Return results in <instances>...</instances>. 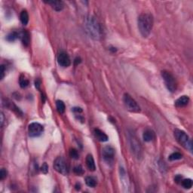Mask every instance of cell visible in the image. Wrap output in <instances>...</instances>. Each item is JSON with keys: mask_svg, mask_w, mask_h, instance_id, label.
<instances>
[{"mask_svg": "<svg viewBox=\"0 0 193 193\" xmlns=\"http://www.w3.org/2000/svg\"><path fill=\"white\" fill-rule=\"evenodd\" d=\"M85 26L88 36L91 39L98 40L101 37V29L97 20L94 16L89 15L85 18Z\"/></svg>", "mask_w": 193, "mask_h": 193, "instance_id": "cell-1", "label": "cell"}, {"mask_svg": "<svg viewBox=\"0 0 193 193\" xmlns=\"http://www.w3.org/2000/svg\"><path fill=\"white\" fill-rule=\"evenodd\" d=\"M153 26V17L151 14L143 13L138 17V28L140 34L143 37H148Z\"/></svg>", "mask_w": 193, "mask_h": 193, "instance_id": "cell-2", "label": "cell"}, {"mask_svg": "<svg viewBox=\"0 0 193 193\" xmlns=\"http://www.w3.org/2000/svg\"><path fill=\"white\" fill-rule=\"evenodd\" d=\"M174 137L176 138V141L181 146H183L186 149L189 150L190 152H192V142L184 131L176 129L174 131Z\"/></svg>", "mask_w": 193, "mask_h": 193, "instance_id": "cell-3", "label": "cell"}, {"mask_svg": "<svg viewBox=\"0 0 193 193\" xmlns=\"http://www.w3.org/2000/svg\"><path fill=\"white\" fill-rule=\"evenodd\" d=\"M161 76L163 78L167 90L170 91L171 92H174L176 89V82L174 75L169 72L164 70L161 72Z\"/></svg>", "mask_w": 193, "mask_h": 193, "instance_id": "cell-4", "label": "cell"}, {"mask_svg": "<svg viewBox=\"0 0 193 193\" xmlns=\"http://www.w3.org/2000/svg\"><path fill=\"white\" fill-rule=\"evenodd\" d=\"M123 101H124L125 107L128 111L131 112H140V107L139 106L137 103L128 94H124Z\"/></svg>", "mask_w": 193, "mask_h": 193, "instance_id": "cell-5", "label": "cell"}, {"mask_svg": "<svg viewBox=\"0 0 193 193\" xmlns=\"http://www.w3.org/2000/svg\"><path fill=\"white\" fill-rule=\"evenodd\" d=\"M54 168L56 171L58 172L59 174L63 175H67L69 170L68 166L65 161V159L63 157H58L54 161Z\"/></svg>", "mask_w": 193, "mask_h": 193, "instance_id": "cell-6", "label": "cell"}, {"mask_svg": "<svg viewBox=\"0 0 193 193\" xmlns=\"http://www.w3.org/2000/svg\"><path fill=\"white\" fill-rule=\"evenodd\" d=\"M43 126L39 123L33 122L29 125L28 128V132H29V135L31 137H39L42 134L43 132Z\"/></svg>", "mask_w": 193, "mask_h": 193, "instance_id": "cell-7", "label": "cell"}, {"mask_svg": "<svg viewBox=\"0 0 193 193\" xmlns=\"http://www.w3.org/2000/svg\"><path fill=\"white\" fill-rule=\"evenodd\" d=\"M102 155L104 161H106L107 163H112L115 156V149L112 146H106L103 147L102 149Z\"/></svg>", "mask_w": 193, "mask_h": 193, "instance_id": "cell-8", "label": "cell"}, {"mask_svg": "<svg viewBox=\"0 0 193 193\" xmlns=\"http://www.w3.org/2000/svg\"><path fill=\"white\" fill-rule=\"evenodd\" d=\"M129 141H130V146H131L132 152H134V155L139 157L140 155V152H141V146H140L139 142L134 134L129 136Z\"/></svg>", "mask_w": 193, "mask_h": 193, "instance_id": "cell-9", "label": "cell"}, {"mask_svg": "<svg viewBox=\"0 0 193 193\" xmlns=\"http://www.w3.org/2000/svg\"><path fill=\"white\" fill-rule=\"evenodd\" d=\"M58 62L63 67H68L71 64V60L69 55L65 52H60L58 55Z\"/></svg>", "mask_w": 193, "mask_h": 193, "instance_id": "cell-10", "label": "cell"}, {"mask_svg": "<svg viewBox=\"0 0 193 193\" xmlns=\"http://www.w3.org/2000/svg\"><path fill=\"white\" fill-rule=\"evenodd\" d=\"M45 3L52 5V9H54L57 11H62L64 8V3L62 1H45Z\"/></svg>", "mask_w": 193, "mask_h": 193, "instance_id": "cell-11", "label": "cell"}, {"mask_svg": "<svg viewBox=\"0 0 193 193\" xmlns=\"http://www.w3.org/2000/svg\"><path fill=\"white\" fill-rule=\"evenodd\" d=\"M94 134H95V137L98 139L99 141L100 142H106L108 140V136L103 131H102L101 130L98 128H95L94 130Z\"/></svg>", "mask_w": 193, "mask_h": 193, "instance_id": "cell-12", "label": "cell"}, {"mask_svg": "<svg viewBox=\"0 0 193 193\" xmlns=\"http://www.w3.org/2000/svg\"><path fill=\"white\" fill-rule=\"evenodd\" d=\"M189 98L188 96H180L175 101V106L176 107H184L189 103Z\"/></svg>", "mask_w": 193, "mask_h": 193, "instance_id": "cell-13", "label": "cell"}, {"mask_svg": "<svg viewBox=\"0 0 193 193\" xmlns=\"http://www.w3.org/2000/svg\"><path fill=\"white\" fill-rule=\"evenodd\" d=\"M20 36L23 45L24 46H28L30 42V36L29 32L26 31V30H24L23 32L20 33Z\"/></svg>", "mask_w": 193, "mask_h": 193, "instance_id": "cell-14", "label": "cell"}, {"mask_svg": "<svg viewBox=\"0 0 193 193\" xmlns=\"http://www.w3.org/2000/svg\"><path fill=\"white\" fill-rule=\"evenodd\" d=\"M143 138L146 142H150L155 139V133L154 131L151 129H146L143 132Z\"/></svg>", "mask_w": 193, "mask_h": 193, "instance_id": "cell-15", "label": "cell"}, {"mask_svg": "<svg viewBox=\"0 0 193 193\" xmlns=\"http://www.w3.org/2000/svg\"><path fill=\"white\" fill-rule=\"evenodd\" d=\"M86 165L88 168L91 171H94L96 169V166H95V160L91 155H88L86 157Z\"/></svg>", "mask_w": 193, "mask_h": 193, "instance_id": "cell-16", "label": "cell"}, {"mask_svg": "<svg viewBox=\"0 0 193 193\" xmlns=\"http://www.w3.org/2000/svg\"><path fill=\"white\" fill-rule=\"evenodd\" d=\"M20 21L24 25H26L29 22V15L26 10H23L20 15Z\"/></svg>", "mask_w": 193, "mask_h": 193, "instance_id": "cell-17", "label": "cell"}, {"mask_svg": "<svg viewBox=\"0 0 193 193\" xmlns=\"http://www.w3.org/2000/svg\"><path fill=\"white\" fill-rule=\"evenodd\" d=\"M85 182L87 186H88L89 187H91V188L95 187L96 185V179L95 177H93V176H87L85 178Z\"/></svg>", "mask_w": 193, "mask_h": 193, "instance_id": "cell-18", "label": "cell"}, {"mask_svg": "<svg viewBox=\"0 0 193 193\" xmlns=\"http://www.w3.org/2000/svg\"><path fill=\"white\" fill-rule=\"evenodd\" d=\"M181 184L184 189H189L192 187V180L191 179H185L181 181Z\"/></svg>", "mask_w": 193, "mask_h": 193, "instance_id": "cell-19", "label": "cell"}, {"mask_svg": "<svg viewBox=\"0 0 193 193\" xmlns=\"http://www.w3.org/2000/svg\"><path fill=\"white\" fill-rule=\"evenodd\" d=\"M56 106L58 109V111L60 113H63L66 110V106H65L64 103L62 100H57L56 101Z\"/></svg>", "mask_w": 193, "mask_h": 193, "instance_id": "cell-20", "label": "cell"}, {"mask_svg": "<svg viewBox=\"0 0 193 193\" xmlns=\"http://www.w3.org/2000/svg\"><path fill=\"white\" fill-rule=\"evenodd\" d=\"M19 84H20V86L22 88H26L28 85H29L30 82H29V80H28L26 78H25L24 75H20V77Z\"/></svg>", "mask_w": 193, "mask_h": 193, "instance_id": "cell-21", "label": "cell"}, {"mask_svg": "<svg viewBox=\"0 0 193 193\" xmlns=\"http://www.w3.org/2000/svg\"><path fill=\"white\" fill-rule=\"evenodd\" d=\"M5 104H6L7 107L9 108L10 110H13L14 112H15L17 114H18V115H19V114H22V112L19 110V108L17 107L13 103H11V102H9H9L5 103Z\"/></svg>", "mask_w": 193, "mask_h": 193, "instance_id": "cell-22", "label": "cell"}, {"mask_svg": "<svg viewBox=\"0 0 193 193\" xmlns=\"http://www.w3.org/2000/svg\"><path fill=\"white\" fill-rule=\"evenodd\" d=\"M182 158V155L180 152H174L172 153L169 156V161H176V160H180Z\"/></svg>", "mask_w": 193, "mask_h": 193, "instance_id": "cell-23", "label": "cell"}, {"mask_svg": "<svg viewBox=\"0 0 193 193\" xmlns=\"http://www.w3.org/2000/svg\"><path fill=\"white\" fill-rule=\"evenodd\" d=\"M19 36H20V34H18L17 32H11V33H9V34L7 36L6 39L9 42H14V41H15V40H16L18 37H19Z\"/></svg>", "mask_w": 193, "mask_h": 193, "instance_id": "cell-24", "label": "cell"}, {"mask_svg": "<svg viewBox=\"0 0 193 193\" xmlns=\"http://www.w3.org/2000/svg\"><path fill=\"white\" fill-rule=\"evenodd\" d=\"M69 156L72 159L76 160V159H79V152L75 149H71L69 150Z\"/></svg>", "mask_w": 193, "mask_h": 193, "instance_id": "cell-25", "label": "cell"}, {"mask_svg": "<svg viewBox=\"0 0 193 193\" xmlns=\"http://www.w3.org/2000/svg\"><path fill=\"white\" fill-rule=\"evenodd\" d=\"M73 171H74V173H75V174H77V175H79V176L82 175V174H84L83 167H82L81 165L75 166V167H74V169H73Z\"/></svg>", "mask_w": 193, "mask_h": 193, "instance_id": "cell-26", "label": "cell"}, {"mask_svg": "<svg viewBox=\"0 0 193 193\" xmlns=\"http://www.w3.org/2000/svg\"><path fill=\"white\" fill-rule=\"evenodd\" d=\"M7 175H8V172L5 168H2L0 171V180H3L4 179H5L7 177Z\"/></svg>", "mask_w": 193, "mask_h": 193, "instance_id": "cell-27", "label": "cell"}, {"mask_svg": "<svg viewBox=\"0 0 193 193\" xmlns=\"http://www.w3.org/2000/svg\"><path fill=\"white\" fill-rule=\"evenodd\" d=\"M41 171H42V172L43 174H47L48 172V165H47V163H44L42 165V167H41Z\"/></svg>", "mask_w": 193, "mask_h": 193, "instance_id": "cell-28", "label": "cell"}, {"mask_svg": "<svg viewBox=\"0 0 193 193\" xmlns=\"http://www.w3.org/2000/svg\"><path fill=\"white\" fill-rule=\"evenodd\" d=\"M5 76V67L3 65L1 66V79H3Z\"/></svg>", "mask_w": 193, "mask_h": 193, "instance_id": "cell-29", "label": "cell"}, {"mask_svg": "<svg viewBox=\"0 0 193 193\" xmlns=\"http://www.w3.org/2000/svg\"><path fill=\"white\" fill-rule=\"evenodd\" d=\"M73 111L75 112H77V113H80V112H82V110L80 107H74L73 109Z\"/></svg>", "mask_w": 193, "mask_h": 193, "instance_id": "cell-30", "label": "cell"}, {"mask_svg": "<svg viewBox=\"0 0 193 193\" xmlns=\"http://www.w3.org/2000/svg\"><path fill=\"white\" fill-rule=\"evenodd\" d=\"M40 84H41L40 80H39V79L36 80V82H35V85H36V88H37L38 89H39V86H40Z\"/></svg>", "mask_w": 193, "mask_h": 193, "instance_id": "cell-31", "label": "cell"}, {"mask_svg": "<svg viewBox=\"0 0 193 193\" xmlns=\"http://www.w3.org/2000/svg\"><path fill=\"white\" fill-rule=\"evenodd\" d=\"M175 181L176 182H180V181H182V176H180V175H177V176L175 177Z\"/></svg>", "mask_w": 193, "mask_h": 193, "instance_id": "cell-32", "label": "cell"}, {"mask_svg": "<svg viewBox=\"0 0 193 193\" xmlns=\"http://www.w3.org/2000/svg\"><path fill=\"white\" fill-rule=\"evenodd\" d=\"M81 63V59H80L79 58H75V64L77 65L78 63Z\"/></svg>", "mask_w": 193, "mask_h": 193, "instance_id": "cell-33", "label": "cell"}, {"mask_svg": "<svg viewBox=\"0 0 193 193\" xmlns=\"http://www.w3.org/2000/svg\"><path fill=\"white\" fill-rule=\"evenodd\" d=\"M3 122H4V116H3V113H1V124L2 127L3 126Z\"/></svg>", "mask_w": 193, "mask_h": 193, "instance_id": "cell-34", "label": "cell"}, {"mask_svg": "<svg viewBox=\"0 0 193 193\" xmlns=\"http://www.w3.org/2000/svg\"><path fill=\"white\" fill-rule=\"evenodd\" d=\"M75 189H76V190H79L81 188H80V184H76L75 185Z\"/></svg>", "mask_w": 193, "mask_h": 193, "instance_id": "cell-35", "label": "cell"}]
</instances>
